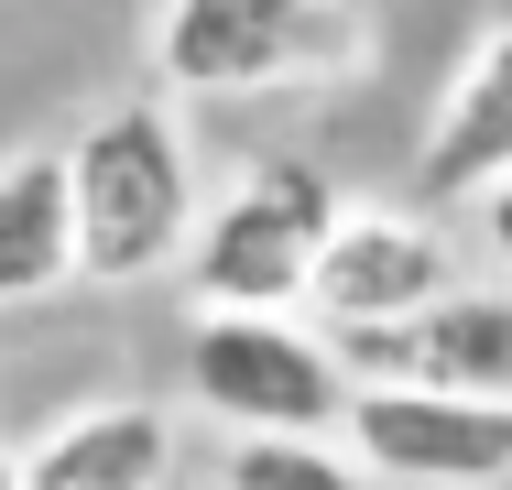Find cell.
<instances>
[{
  "label": "cell",
  "mask_w": 512,
  "mask_h": 490,
  "mask_svg": "<svg viewBox=\"0 0 512 490\" xmlns=\"http://www.w3.org/2000/svg\"><path fill=\"white\" fill-rule=\"evenodd\" d=\"M77 164V273L88 284H153L197 251V153L164 98H109L66 142Z\"/></svg>",
  "instance_id": "1"
},
{
  "label": "cell",
  "mask_w": 512,
  "mask_h": 490,
  "mask_svg": "<svg viewBox=\"0 0 512 490\" xmlns=\"http://www.w3.org/2000/svg\"><path fill=\"white\" fill-rule=\"evenodd\" d=\"M338 186L306 153H262L240 186L207 207L197 251H186V305L197 316H306L316 262L338 240Z\"/></svg>",
  "instance_id": "2"
},
{
  "label": "cell",
  "mask_w": 512,
  "mask_h": 490,
  "mask_svg": "<svg viewBox=\"0 0 512 490\" xmlns=\"http://www.w3.org/2000/svg\"><path fill=\"white\" fill-rule=\"evenodd\" d=\"M371 55L360 0H164L153 11V77L175 98H262L316 88Z\"/></svg>",
  "instance_id": "3"
},
{
  "label": "cell",
  "mask_w": 512,
  "mask_h": 490,
  "mask_svg": "<svg viewBox=\"0 0 512 490\" xmlns=\"http://www.w3.org/2000/svg\"><path fill=\"white\" fill-rule=\"evenodd\" d=\"M186 392L229 436H349V360L306 316H197L186 338Z\"/></svg>",
  "instance_id": "4"
},
{
  "label": "cell",
  "mask_w": 512,
  "mask_h": 490,
  "mask_svg": "<svg viewBox=\"0 0 512 490\" xmlns=\"http://www.w3.org/2000/svg\"><path fill=\"white\" fill-rule=\"evenodd\" d=\"M447 294H469V262H458V240L425 207H349L327 262H316L306 316L327 338H349V327H414Z\"/></svg>",
  "instance_id": "5"
},
{
  "label": "cell",
  "mask_w": 512,
  "mask_h": 490,
  "mask_svg": "<svg viewBox=\"0 0 512 490\" xmlns=\"http://www.w3.org/2000/svg\"><path fill=\"white\" fill-rule=\"evenodd\" d=\"M360 392H469V403H512V294L469 284L414 327H349L327 338Z\"/></svg>",
  "instance_id": "6"
},
{
  "label": "cell",
  "mask_w": 512,
  "mask_h": 490,
  "mask_svg": "<svg viewBox=\"0 0 512 490\" xmlns=\"http://www.w3.org/2000/svg\"><path fill=\"white\" fill-rule=\"evenodd\" d=\"M349 458L371 480L414 490H502L512 480V403L469 392H360L349 403Z\"/></svg>",
  "instance_id": "7"
},
{
  "label": "cell",
  "mask_w": 512,
  "mask_h": 490,
  "mask_svg": "<svg viewBox=\"0 0 512 490\" xmlns=\"http://www.w3.org/2000/svg\"><path fill=\"white\" fill-rule=\"evenodd\" d=\"M414 175H425L436 207H480L491 186H512V22H491V33L469 44V66L447 77Z\"/></svg>",
  "instance_id": "8"
},
{
  "label": "cell",
  "mask_w": 512,
  "mask_h": 490,
  "mask_svg": "<svg viewBox=\"0 0 512 490\" xmlns=\"http://www.w3.org/2000/svg\"><path fill=\"white\" fill-rule=\"evenodd\" d=\"M77 284V164L66 142L0 153V305H44Z\"/></svg>",
  "instance_id": "9"
},
{
  "label": "cell",
  "mask_w": 512,
  "mask_h": 490,
  "mask_svg": "<svg viewBox=\"0 0 512 490\" xmlns=\"http://www.w3.org/2000/svg\"><path fill=\"white\" fill-rule=\"evenodd\" d=\"M164 469H175V414L164 403H77L22 458V490H164Z\"/></svg>",
  "instance_id": "10"
},
{
  "label": "cell",
  "mask_w": 512,
  "mask_h": 490,
  "mask_svg": "<svg viewBox=\"0 0 512 490\" xmlns=\"http://www.w3.org/2000/svg\"><path fill=\"white\" fill-rule=\"evenodd\" d=\"M218 490H371V469L338 436H229Z\"/></svg>",
  "instance_id": "11"
},
{
  "label": "cell",
  "mask_w": 512,
  "mask_h": 490,
  "mask_svg": "<svg viewBox=\"0 0 512 490\" xmlns=\"http://www.w3.org/2000/svg\"><path fill=\"white\" fill-rule=\"evenodd\" d=\"M480 240H491V262L512 273V186H491V196H480Z\"/></svg>",
  "instance_id": "12"
},
{
  "label": "cell",
  "mask_w": 512,
  "mask_h": 490,
  "mask_svg": "<svg viewBox=\"0 0 512 490\" xmlns=\"http://www.w3.org/2000/svg\"><path fill=\"white\" fill-rule=\"evenodd\" d=\"M0 490H22V458H0Z\"/></svg>",
  "instance_id": "13"
}]
</instances>
